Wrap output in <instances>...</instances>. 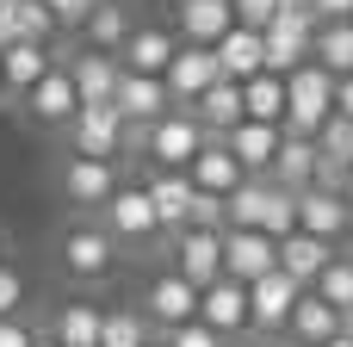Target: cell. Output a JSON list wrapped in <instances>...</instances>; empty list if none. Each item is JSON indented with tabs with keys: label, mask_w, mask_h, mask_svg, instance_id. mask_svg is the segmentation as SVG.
I'll list each match as a JSON object with an SVG mask.
<instances>
[{
	"label": "cell",
	"mask_w": 353,
	"mask_h": 347,
	"mask_svg": "<svg viewBox=\"0 0 353 347\" xmlns=\"http://www.w3.org/2000/svg\"><path fill=\"white\" fill-rule=\"evenodd\" d=\"M310 37H316V12H310V0H279L273 25L261 31L267 75H292L298 62H310Z\"/></svg>",
	"instance_id": "cell-1"
},
{
	"label": "cell",
	"mask_w": 353,
	"mask_h": 347,
	"mask_svg": "<svg viewBox=\"0 0 353 347\" xmlns=\"http://www.w3.org/2000/svg\"><path fill=\"white\" fill-rule=\"evenodd\" d=\"M335 112V75L316 68V62H298L285 75V130L298 137H316V124Z\"/></svg>",
	"instance_id": "cell-2"
},
{
	"label": "cell",
	"mask_w": 353,
	"mask_h": 347,
	"mask_svg": "<svg viewBox=\"0 0 353 347\" xmlns=\"http://www.w3.org/2000/svg\"><path fill=\"white\" fill-rule=\"evenodd\" d=\"M205 149V130H199V118L186 112V106H174V112H161L149 130H143V155L155 161V174H186V161Z\"/></svg>",
	"instance_id": "cell-3"
},
{
	"label": "cell",
	"mask_w": 353,
	"mask_h": 347,
	"mask_svg": "<svg viewBox=\"0 0 353 347\" xmlns=\"http://www.w3.org/2000/svg\"><path fill=\"white\" fill-rule=\"evenodd\" d=\"M99 230H105L112 242H130V248H143V242H155V236H161V224H155V205H149L143 180H137V186H130V180H118V192L99 205Z\"/></svg>",
	"instance_id": "cell-4"
},
{
	"label": "cell",
	"mask_w": 353,
	"mask_h": 347,
	"mask_svg": "<svg viewBox=\"0 0 353 347\" xmlns=\"http://www.w3.org/2000/svg\"><path fill=\"white\" fill-rule=\"evenodd\" d=\"M62 130H68V155H87V161H118L124 155V118L112 106H81Z\"/></svg>",
	"instance_id": "cell-5"
},
{
	"label": "cell",
	"mask_w": 353,
	"mask_h": 347,
	"mask_svg": "<svg viewBox=\"0 0 353 347\" xmlns=\"http://www.w3.org/2000/svg\"><path fill=\"white\" fill-rule=\"evenodd\" d=\"M143 317H149V329H155V335H168V329H180V323H192V317H199V286H186L174 267H168V273H155V279L143 286Z\"/></svg>",
	"instance_id": "cell-6"
},
{
	"label": "cell",
	"mask_w": 353,
	"mask_h": 347,
	"mask_svg": "<svg viewBox=\"0 0 353 347\" xmlns=\"http://www.w3.org/2000/svg\"><path fill=\"white\" fill-rule=\"evenodd\" d=\"M298 279H285L279 267L273 273H261L254 286H248V335H285V317H292V304H298Z\"/></svg>",
	"instance_id": "cell-7"
},
{
	"label": "cell",
	"mask_w": 353,
	"mask_h": 347,
	"mask_svg": "<svg viewBox=\"0 0 353 347\" xmlns=\"http://www.w3.org/2000/svg\"><path fill=\"white\" fill-rule=\"evenodd\" d=\"M174 273L199 292L223 279V230H174Z\"/></svg>",
	"instance_id": "cell-8"
},
{
	"label": "cell",
	"mask_w": 353,
	"mask_h": 347,
	"mask_svg": "<svg viewBox=\"0 0 353 347\" xmlns=\"http://www.w3.org/2000/svg\"><path fill=\"white\" fill-rule=\"evenodd\" d=\"M273 267H279V242L273 236H261V230H223V279L254 286Z\"/></svg>",
	"instance_id": "cell-9"
},
{
	"label": "cell",
	"mask_w": 353,
	"mask_h": 347,
	"mask_svg": "<svg viewBox=\"0 0 353 347\" xmlns=\"http://www.w3.org/2000/svg\"><path fill=\"white\" fill-rule=\"evenodd\" d=\"M223 75H217V56L205 50V43H180L174 50V62H168V75H161V87H168V99L174 106H192L205 87H217Z\"/></svg>",
	"instance_id": "cell-10"
},
{
	"label": "cell",
	"mask_w": 353,
	"mask_h": 347,
	"mask_svg": "<svg viewBox=\"0 0 353 347\" xmlns=\"http://www.w3.org/2000/svg\"><path fill=\"white\" fill-rule=\"evenodd\" d=\"M199 323H205L211 335H223V341L248 335V286H236V279H211V286L199 292Z\"/></svg>",
	"instance_id": "cell-11"
},
{
	"label": "cell",
	"mask_w": 353,
	"mask_h": 347,
	"mask_svg": "<svg viewBox=\"0 0 353 347\" xmlns=\"http://www.w3.org/2000/svg\"><path fill=\"white\" fill-rule=\"evenodd\" d=\"M298 230L335 248L341 236H353V211H347V199H341V192H323V186H304V192H298Z\"/></svg>",
	"instance_id": "cell-12"
},
{
	"label": "cell",
	"mask_w": 353,
	"mask_h": 347,
	"mask_svg": "<svg viewBox=\"0 0 353 347\" xmlns=\"http://www.w3.org/2000/svg\"><path fill=\"white\" fill-rule=\"evenodd\" d=\"M112 112H118L124 124L149 130V124H155L161 112H174V99H168L161 75H118V93H112Z\"/></svg>",
	"instance_id": "cell-13"
},
{
	"label": "cell",
	"mask_w": 353,
	"mask_h": 347,
	"mask_svg": "<svg viewBox=\"0 0 353 347\" xmlns=\"http://www.w3.org/2000/svg\"><path fill=\"white\" fill-rule=\"evenodd\" d=\"M112 261H118V242H112L99 224H74V230L62 236V267H68V279H99V273H112Z\"/></svg>",
	"instance_id": "cell-14"
},
{
	"label": "cell",
	"mask_w": 353,
	"mask_h": 347,
	"mask_svg": "<svg viewBox=\"0 0 353 347\" xmlns=\"http://www.w3.org/2000/svg\"><path fill=\"white\" fill-rule=\"evenodd\" d=\"M62 192H68V205L99 211V205L118 192V161H87V155H68V161H62Z\"/></svg>",
	"instance_id": "cell-15"
},
{
	"label": "cell",
	"mask_w": 353,
	"mask_h": 347,
	"mask_svg": "<svg viewBox=\"0 0 353 347\" xmlns=\"http://www.w3.org/2000/svg\"><path fill=\"white\" fill-rule=\"evenodd\" d=\"M186 180H192L199 192H211V199H230V192H236L248 174H242V161L223 149V137H205V149L186 161Z\"/></svg>",
	"instance_id": "cell-16"
},
{
	"label": "cell",
	"mask_w": 353,
	"mask_h": 347,
	"mask_svg": "<svg viewBox=\"0 0 353 347\" xmlns=\"http://www.w3.org/2000/svg\"><path fill=\"white\" fill-rule=\"evenodd\" d=\"M174 50H180L174 31H161V25H137V31L124 37V50H118V68H124V75H168Z\"/></svg>",
	"instance_id": "cell-17"
},
{
	"label": "cell",
	"mask_w": 353,
	"mask_h": 347,
	"mask_svg": "<svg viewBox=\"0 0 353 347\" xmlns=\"http://www.w3.org/2000/svg\"><path fill=\"white\" fill-rule=\"evenodd\" d=\"M279 137H285V124H261V118H242V124L223 137V149L242 161V174H261V180H267V168H273V155H279Z\"/></svg>",
	"instance_id": "cell-18"
},
{
	"label": "cell",
	"mask_w": 353,
	"mask_h": 347,
	"mask_svg": "<svg viewBox=\"0 0 353 347\" xmlns=\"http://www.w3.org/2000/svg\"><path fill=\"white\" fill-rule=\"evenodd\" d=\"M118 56H105V50H81L74 62H68V81H74V99L81 106H112V93H118Z\"/></svg>",
	"instance_id": "cell-19"
},
{
	"label": "cell",
	"mask_w": 353,
	"mask_h": 347,
	"mask_svg": "<svg viewBox=\"0 0 353 347\" xmlns=\"http://www.w3.org/2000/svg\"><path fill=\"white\" fill-rule=\"evenodd\" d=\"M341 329H347V317H341V310H329V304L304 286V292H298V304H292V317H285V335H292V341H304V347H323V341H335Z\"/></svg>",
	"instance_id": "cell-20"
},
{
	"label": "cell",
	"mask_w": 353,
	"mask_h": 347,
	"mask_svg": "<svg viewBox=\"0 0 353 347\" xmlns=\"http://www.w3.org/2000/svg\"><path fill=\"white\" fill-rule=\"evenodd\" d=\"M230 25H236V19H230V0H180V6H174V37H180V43H205V50H211Z\"/></svg>",
	"instance_id": "cell-21"
},
{
	"label": "cell",
	"mask_w": 353,
	"mask_h": 347,
	"mask_svg": "<svg viewBox=\"0 0 353 347\" xmlns=\"http://www.w3.org/2000/svg\"><path fill=\"white\" fill-rule=\"evenodd\" d=\"M211 56H217V75H223V81H248V75H261V68H267L261 31H242V25H230V31L211 43Z\"/></svg>",
	"instance_id": "cell-22"
},
{
	"label": "cell",
	"mask_w": 353,
	"mask_h": 347,
	"mask_svg": "<svg viewBox=\"0 0 353 347\" xmlns=\"http://www.w3.org/2000/svg\"><path fill=\"white\" fill-rule=\"evenodd\" d=\"M56 62H50V43H6L0 50V93H31L43 75H50Z\"/></svg>",
	"instance_id": "cell-23"
},
{
	"label": "cell",
	"mask_w": 353,
	"mask_h": 347,
	"mask_svg": "<svg viewBox=\"0 0 353 347\" xmlns=\"http://www.w3.org/2000/svg\"><path fill=\"white\" fill-rule=\"evenodd\" d=\"M143 192H149V205H155V224H161V236L186 230V217H192V192H199L186 174H155V180H143Z\"/></svg>",
	"instance_id": "cell-24"
},
{
	"label": "cell",
	"mask_w": 353,
	"mask_h": 347,
	"mask_svg": "<svg viewBox=\"0 0 353 347\" xmlns=\"http://www.w3.org/2000/svg\"><path fill=\"white\" fill-rule=\"evenodd\" d=\"M25 112L37 118V124H68L74 112H81V99H74V81H68V68H50L31 93H25Z\"/></svg>",
	"instance_id": "cell-25"
},
{
	"label": "cell",
	"mask_w": 353,
	"mask_h": 347,
	"mask_svg": "<svg viewBox=\"0 0 353 347\" xmlns=\"http://www.w3.org/2000/svg\"><path fill=\"white\" fill-rule=\"evenodd\" d=\"M186 112L199 118L205 137H230V130L242 124V87H236V81H217V87H205Z\"/></svg>",
	"instance_id": "cell-26"
},
{
	"label": "cell",
	"mask_w": 353,
	"mask_h": 347,
	"mask_svg": "<svg viewBox=\"0 0 353 347\" xmlns=\"http://www.w3.org/2000/svg\"><path fill=\"white\" fill-rule=\"evenodd\" d=\"M310 174H316V137L285 130V137H279V155H273V168H267V180L285 186V192H304Z\"/></svg>",
	"instance_id": "cell-27"
},
{
	"label": "cell",
	"mask_w": 353,
	"mask_h": 347,
	"mask_svg": "<svg viewBox=\"0 0 353 347\" xmlns=\"http://www.w3.org/2000/svg\"><path fill=\"white\" fill-rule=\"evenodd\" d=\"M329 261H335V248H329V242H316V236H304V230L279 236V273H285V279L310 286V279H316Z\"/></svg>",
	"instance_id": "cell-28"
},
{
	"label": "cell",
	"mask_w": 353,
	"mask_h": 347,
	"mask_svg": "<svg viewBox=\"0 0 353 347\" xmlns=\"http://www.w3.org/2000/svg\"><path fill=\"white\" fill-rule=\"evenodd\" d=\"M99 323H105L99 304L68 298V304L56 310V323H50V341H56V347H99Z\"/></svg>",
	"instance_id": "cell-29"
},
{
	"label": "cell",
	"mask_w": 353,
	"mask_h": 347,
	"mask_svg": "<svg viewBox=\"0 0 353 347\" xmlns=\"http://www.w3.org/2000/svg\"><path fill=\"white\" fill-rule=\"evenodd\" d=\"M130 31H137V25H130V12H124L118 0H93V12L81 19V37H87V50H105V56H118Z\"/></svg>",
	"instance_id": "cell-30"
},
{
	"label": "cell",
	"mask_w": 353,
	"mask_h": 347,
	"mask_svg": "<svg viewBox=\"0 0 353 347\" xmlns=\"http://www.w3.org/2000/svg\"><path fill=\"white\" fill-rule=\"evenodd\" d=\"M310 62L329 68L335 81L353 75V19H323V25H316V37H310Z\"/></svg>",
	"instance_id": "cell-31"
},
{
	"label": "cell",
	"mask_w": 353,
	"mask_h": 347,
	"mask_svg": "<svg viewBox=\"0 0 353 347\" xmlns=\"http://www.w3.org/2000/svg\"><path fill=\"white\" fill-rule=\"evenodd\" d=\"M242 87V118H261V124H285V75H248L236 81Z\"/></svg>",
	"instance_id": "cell-32"
},
{
	"label": "cell",
	"mask_w": 353,
	"mask_h": 347,
	"mask_svg": "<svg viewBox=\"0 0 353 347\" xmlns=\"http://www.w3.org/2000/svg\"><path fill=\"white\" fill-rule=\"evenodd\" d=\"M0 12H6V25H12V43H50V37H56V12H50L43 0H6Z\"/></svg>",
	"instance_id": "cell-33"
},
{
	"label": "cell",
	"mask_w": 353,
	"mask_h": 347,
	"mask_svg": "<svg viewBox=\"0 0 353 347\" xmlns=\"http://www.w3.org/2000/svg\"><path fill=\"white\" fill-rule=\"evenodd\" d=\"M310 292H316L329 310H341V317L353 323V255H335V261L310 279Z\"/></svg>",
	"instance_id": "cell-34"
},
{
	"label": "cell",
	"mask_w": 353,
	"mask_h": 347,
	"mask_svg": "<svg viewBox=\"0 0 353 347\" xmlns=\"http://www.w3.org/2000/svg\"><path fill=\"white\" fill-rule=\"evenodd\" d=\"M149 341H155V329H149L143 310H105V323H99V347H149Z\"/></svg>",
	"instance_id": "cell-35"
},
{
	"label": "cell",
	"mask_w": 353,
	"mask_h": 347,
	"mask_svg": "<svg viewBox=\"0 0 353 347\" xmlns=\"http://www.w3.org/2000/svg\"><path fill=\"white\" fill-rule=\"evenodd\" d=\"M298 230V192H285V186H273L267 180V211H261V236H292Z\"/></svg>",
	"instance_id": "cell-36"
},
{
	"label": "cell",
	"mask_w": 353,
	"mask_h": 347,
	"mask_svg": "<svg viewBox=\"0 0 353 347\" xmlns=\"http://www.w3.org/2000/svg\"><path fill=\"white\" fill-rule=\"evenodd\" d=\"M316 155H329V161H341V168H353V118H341V112H329V118L316 124Z\"/></svg>",
	"instance_id": "cell-37"
},
{
	"label": "cell",
	"mask_w": 353,
	"mask_h": 347,
	"mask_svg": "<svg viewBox=\"0 0 353 347\" xmlns=\"http://www.w3.org/2000/svg\"><path fill=\"white\" fill-rule=\"evenodd\" d=\"M273 12H279V0H230V19H236L242 31H267Z\"/></svg>",
	"instance_id": "cell-38"
},
{
	"label": "cell",
	"mask_w": 353,
	"mask_h": 347,
	"mask_svg": "<svg viewBox=\"0 0 353 347\" xmlns=\"http://www.w3.org/2000/svg\"><path fill=\"white\" fill-rule=\"evenodd\" d=\"M186 230H223V199L192 192V217H186Z\"/></svg>",
	"instance_id": "cell-39"
},
{
	"label": "cell",
	"mask_w": 353,
	"mask_h": 347,
	"mask_svg": "<svg viewBox=\"0 0 353 347\" xmlns=\"http://www.w3.org/2000/svg\"><path fill=\"white\" fill-rule=\"evenodd\" d=\"M19 304H25V273L0 261V317H19Z\"/></svg>",
	"instance_id": "cell-40"
},
{
	"label": "cell",
	"mask_w": 353,
	"mask_h": 347,
	"mask_svg": "<svg viewBox=\"0 0 353 347\" xmlns=\"http://www.w3.org/2000/svg\"><path fill=\"white\" fill-rule=\"evenodd\" d=\"M161 341H168V347H223V335H211V329H205V323L192 317V323H180V329H168Z\"/></svg>",
	"instance_id": "cell-41"
},
{
	"label": "cell",
	"mask_w": 353,
	"mask_h": 347,
	"mask_svg": "<svg viewBox=\"0 0 353 347\" xmlns=\"http://www.w3.org/2000/svg\"><path fill=\"white\" fill-rule=\"evenodd\" d=\"M43 6L56 12V31H62V25H68V31H81V19L93 12V0H43Z\"/></svg>",
	"instance_id": "cell-42"
},
{
	"label": "cell",
	"mask_w": 353,
	"mask_h": 347,
	"mask_svg": "<svg viewBox=\"0 0 353 347\" xmlns=\"http://www.w3.org/2000/svg\"><path fill=\"white\" fill-rule=\"evenodd\" d=\"M0 347H37V329L25 317H0Z\"/></svg>",
	"instance_id": "cell-43"
},
{
	"label": "cell",
	"mask_w": 353,
	"mask_h": 347,
	"mask_svg": "<svg viewBox=\"0 0 353 347\" xmlns=\"http://www.w3.org/2000/svg\"><path fill=\"white\" fill-rule=\"evenodd\" d=\"M310 12H316V25L323 19H353V0H310Z\"/></svg>",
	"instance_id": "cell-44"
},
{
	"label": "cell",
	"mask_w": 353,
	"mask_h": 347,
	"mask_svg": "<svg viewBox=\"0 0 353 347\" xmlns=\"http://www.w3.org/2000/svg\"><path fill=\"white\" fill-rule=\"evenodd\" d=\"M335 112H341V118H353V75H341V81H335Z\"/></svg>",
	"instance_id": "cell-45"
},
{
	"label": "cell",
	"mask_w": 353,
	"mask_h": 347,
	"mask_svg": "<svg viewBox=\"0 0 353 347\" xmlns=\"http://www.w3.org/2000/svg\"><path fill=\"white\" fill-rule=\"evenodd\" d=\"M223 347H267L261 335H236V341H223Z\"/></svg>",
	"instance_id": "cell-46"
},
{
	"label": "cell",
	"mask_w": 353,
	"mask_h": 347,
	"mask_svg": "<svg viewBox=\"0 0 353 347\" xmlns=\"http://www.w3.org/2000/svg\"><path fill=\"white\" fill-rule=\"evenodd\" d=\"M267 347H304V341H292V335H267Z\"/></svg>",
	"instance_id": "cell-47"
},
{
	"label": "cell",
	"mask_w": 353,
	"mask_h": 347,
	"mask_svg": "<svg viewBox=\"0 0 353 347\" xmlns=\"http://www.w3.org/2000/svg\"><path fill=\"white\" fill-rule=\"evenodd\" d=\"M341 199H347V211H353V168H347V180H341Z\"/></svg>",
	"instance_id": "cell-48"
},
{
	"label": "cell",
	"mask_w": 353,
	"mask_h": 347,
	"mask_svg": "<svg viewBox=\"0 0 353 347\" xmlns=\"http://www.w3.org/2000/svg\"><path fill=\"white\" fill-rule=\"evenodd\" d=\"M323 347H353V329H341V335H335V341H323Z\"/></svg>",
	"instance_id": "cell-49"
},
{
	"label": "cell",
	"mask_w": 353,
	"mask_h": 347,
	"mask_svg": "<svg viewBox=\"0 0 353 347\" xmlns=\"http://www.w3.org/2000/svg\"><path fill=\"white\" fill-rule=\"evenodd\" d=\"M149 347H168V341H161V335H155V341H149Z\"/></svg>",
	"instance_id": "cell-50"
},
{
	"label": "cell",
	"mask_w": 353,
	"mask_h": 347,
	"mask_svg": "<svg viewBox=\"0 0 353 347\" xmlns=\"http://www.w3.org/2000/svg\"><path fill=\"white\" fill-rule=\"evenodd\" d=\"M37 347H56V341H37Z\"/></svg>",
	"instance_id": "cell-51"
},
{
	"label": "cell",
	"mask_w": 353,
	"mask_h": 347,
	"mask_svg": "<svg viewBox=\"0 0 353 347\" xmlns=\"http://www.w3.org/2000/svg\"><path fill=\"white\" fill-rule=\"evenodd\" d=\"M0 6H6V0H0Z\"/></svg>",
	"instance_id": "cell-52"
},
{
	"label": "cell",
	"mask_w": 353,
	"mask_h": 347,
	"mask_svg": "<svg viewBox=\"0 0 353 347\" xmlns=\"http://www.w3.org/2000/svg\"><path fill=\"white\" fill-rule=\"evenodd\" d=\"M347 329H353V323H347Z\"/></svg>",
	"instance_id": "cell-53"
}]
</instances>
